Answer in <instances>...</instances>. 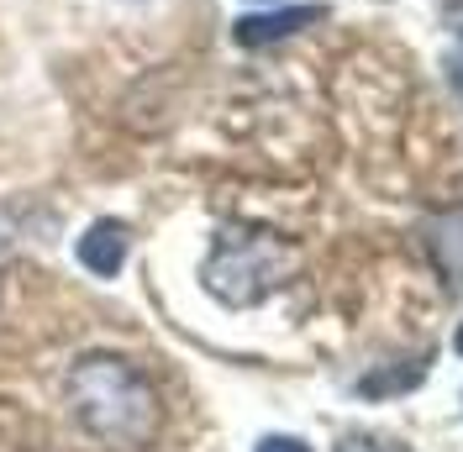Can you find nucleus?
<instances>
[{"instance_id": "f03ea898", "label": "nucleus", "mask_w": 463, "mask_h": 452, "mask_svg": "<svg viewBox=\"0 0 463 452\" xmlns=\"http://www.w3.org/2000/svg\"><path fill=\"white\" fill-rule=\"evenodd\" d=\"M295 274V248L274 231H227L205 258L201 279L222 306H259Z\"/></svg>"}, {"instance_id": "9b49d317", "label": "nucleus", "mask_w": 463, "mask_h": 452, "mask_svg": "<svg viewBox=\"0 0 463 452\" xmlns=\"http://www.w3.org/2000/svg\"><path fill=\"white\" fill-rule=\"evenodd\" d=\"M259 5H269V0H259Z\"/></svg>"}, {"instance_id": "20e7f679", "label": "nucleus", "mask_w": 463, "mask_h": 452, "mask_svg": "<svg viewBox=\"0 0 463 452\" xmlns=\"http://www.w3.org/2000/svg\"><path fill=\"white\" fill-rule=\"evenodd\" d=\"M427 258L437 263L448 289H463V205L427 216Z\"/></svg>"}, {"instance_id": "6e6552de", "label": "nucleus", "mask_w": 463, "mask_h": 452, "mask_svg": "<svg viewBox=\"0 0 463 452\" xmlns=\"http://www.w3.org/2000/svg\"><path fill=\"white\" fill-rule=\"evenodd\" d=\"M253 452H311V447H306L300 437H263Z\"/></svg>"}, {"instance_id": "7ed1b4c3", "label": "nucleus", "mask_w": 463, "mask_h": 452, "mask_svg": "<svg viewBox=\"0 0 463 452\" xmlns=\"http://www.w3.org/2000/svg\"><path fill=\"white\" fill-rule=\"evenodd\" d=\"M127 253H132V231H127V221H95L74 242V258H80V268H90L95 279H116L121 274V263H127Z\"/></svg>"}, {"instance_id": "39448f33", "label": "nucleus", "mask_w": 463, "mask_h": 452, "mask_svg": "<svg viewBox=\"0 0 463 452\" xmlns=\"http://www.w3.org/2000/svg\"><path fill=\"white\" fill-rule=\"evenodd\" d=\"M326 16V5H285V11H259V16H242L232 37L242 42V48H269V42H279V37H295L300 27H311Z\"/></svg>"}, {"instance_id": "9d476101", "label": "nucleus", "mask_w": 463, "mask_h": 452, "mask_svg": "<svg viewBox=\"0 0 463 452\" xmlns=\"http://www.w3.org/2000/svg\"><path fill=\"white\" fill-rule=\"evenodd\" d=\"M453 347H458V353H463V326H458V337H453Z\"/></svg>"}, {"instance_id": "423d86ee", "label": "nucleus", "mask_w": 463, "mask_h": 452, "mask_svg": "<svg viewBox=\"0 0 463 452\" xmlns=\"http://www.w3.org/2000/svg\"><path fill=\"white\" fill-rule=\"evenodd\" d=\"M421 373H427V363H411L405 373H369L358 390H364V395H395V390H411Z\"/></svg>"}, {"instance_id": "0eeeda50", "label": "nucleus", "mask_w": 463, "mask_h": 452, "mask_svg": "<svg viewBox=\"0 0 463 452\" xmlns=\"http://www.w3.org/2000/svg\"><path fill=\"white\" fill-rule=\"evenodd\" d=\"M337 452H401L395 442H374V437H347V442H337Z\"/></svg>"}, {"instance_id": "1a4fd4ad", "label": "nucleus", "mask_w": 463, "mask_h": 452, "mask_svg": "<svg viewBox=\"0 0 463 452\" xmlns=\"http://www.w3.org/2000/svg\"><path fill=\"white\" fill-rule=\"evenodd\" d=\"M448 80H453V89H458V100H463V42L448 48Z\"/></svg>"}, {"instance_id": "f257e3e1", "label": "nucleus", "mask_w": 463, "mask_h": 452, "mask_svg": "<svg viewBox=\"0 0 463 452\" xmlns=\"http://www.w3.org/2000/svg\"><path fill=\"white\" fill-rule=\"evenodd\" d=\"M69 410L100 447L147 452L164 431V400L143 368L121 353H85L69 368Z\"/></svg>"}]
</instances>
